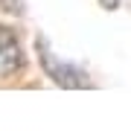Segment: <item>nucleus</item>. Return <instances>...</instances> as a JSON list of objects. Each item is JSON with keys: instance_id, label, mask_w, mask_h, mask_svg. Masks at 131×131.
Returning <instances> with one entry per match:
<instances>
[{"instance_id": "7ed1b4c3", "label": "nucleus", "mask_w": 131, "mask_h": 131, "mask_svg": "<svg viewBox=\"0 0 131 131\" xmlns=\"http://www.w3.org/2000/svg\"><path fill=\"white\" fill-rule=\"evenodd\" d=\"M99 3H102L105 9H117V6H119V0H99Z\"/></svg>"}, {"instance_id": "f257e3e1", "label": "nucleus", "mask_w": 131, "mask_h": 131, "mask_svg": "<svg viewBox=\"0 0 131 131\" xmlns=\"http://www.w3.org/2000/svg\"><path fill=\"white\" fill-rule=\"evenodd\" d=\"M38 52H41L44 70L50 73V79L56 82V84H61V88H82V84L88 82V76H84L79 67H70V64H64V61H58V58L47 50L44 41H38Z\"/></svg>"}, {"instance_id": "20e7f679", "label": "nucleus", "mask_w": 131, "mask_h": 131, "mask_svg": "<svg viewBox=\"0 0 131 131\" xmlns=\"http://www.w3.org/2000/svg\"><path fill=\"white\" fill-rule=\"evenodd\" d=\"M3 6H9V9H15V0H0Z\"/></svg>"}, {"instance_id": "f03ea898", "label": "nucleus", "mask_w": 131, "mask_h": 131, "mask_svg": "<svg viewBox=\"0 0 131 131\" xmlns=\"http://www.w3.org/2000/svg\"><path fill=\"white\" fill-rule=\"evenodd\" d=\"M20 67H24V50L18 44V35L9 26H0V79L12 76Z\"/></svg>"}]
</instances>
